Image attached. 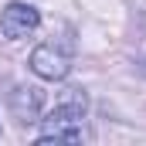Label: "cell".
I'll list each match as a JSON object with an SVG mask.
<instances>
[{
    "mask_svg": "<svg viewBox=\"0 0 146 146\" xmlns=\"http://www.w3.org/2000/svg\"><path fill=\"white\" fill-rule=\"evenodd\" d=\"M31 72L44 82H61L72 72V58L54 44H41V48L31 51Z\"/></svg>",
    "mask_w": 146,
    "mask_h": 146,
    "instance_id": "obj_3",
    "label": "cell"
},
{
    "mask_svg": "<svg viewBox=\"0 0 146 146\" xmlns=\"http://www.w3.org/2000/svg\"><path fill=\"white\" fill-rule=\"evenodd\" d=\"M85 109L88 95L82 88H65L48 119L41 122L37 143H82L85 139Z\"/></svg>",
    "mask_w": 146,
    "mask_h": 146,
    "instance_id": "obj_1",
    "label": "cell"
},
{
    "mask_svg": "<svg viewBox=\"0 0 146 146\" xmlns=\"http://www.w3.org/2000/svg\"><path fill=\"white\" fill-rule=\"evenodd\" d=\"M37 24H41L37 7L21 3V0L7 3L3 14H0V34L7 37V41H21V37H27L31 31H37Z\"/></svg>",
    "mask_w": 146,
    "mask_h": 146,
    "instance_id": "obj_2",
    "label": "cell"
},
{
    "mask_svg": "<svg viewBox=\"0 0 146 146\" xmlns=\"http://www.w3.org/2000/svg\"><path fill=\"white\" fill-rule=\"evenodd\" d=\"M44 109V88L41 85H17L10 92V112L17 122H37Z\"/></svg>",
    "mask_w": 146,
    "mask_h": 146,
    "instance_id": "obj_4",
    "label": "cell"
}]
</instances>
